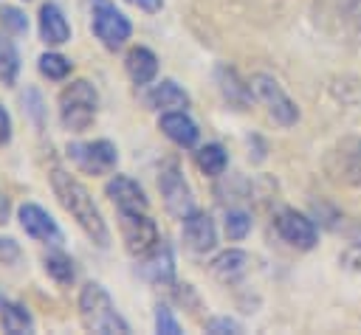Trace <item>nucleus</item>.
I'll use <instances>...</instances> for the list:
<instances>
[{
	"instance_id": "13",
	"label": "nucleus",
	"mask_w": 361,
	"mask_h": 335,
	"mask_svg": "<svg viewBox=\"0 0 361 335\" xmlns=\"http://www.w3.org/2000/svg\"><path fill=\"white\" fill-rule=\"evenodd\" d=\"M104 194L110 197V203L118 211H147L149 208V197L144 194V189L127 177V175H113L104 183Z\"/></svg>"
},
{
	"instance_id": "29",
	"label": "nucleus",
	"mask_w": 361,
	"mask_h": 335,
	"mask_svg": "<svg viewBox=\"0 0 361 335\" xmlns=\"http://www.w3.org/2000/svg\"><path fill=\"white\" fill-rule=\"evenodd\" d=\"M20 259V245L11 236H0V265H14Z\"/></svg>"
},
{
	"instance_id": "10",
	"label": "nucleus",
	"mask_w": 361,
	"mask_h": 335,
	"mask_svg": "<svg viewBox=\"0 0 361 335\" xmlns=\"http://www.w3.org/2000/svg\"><path fill=\"white\" fill-rule=\"evenodd\" d=\"M274 228H276V234H279L288 245H293V248H299V251H310V248H316V242H319V231H316L313 220L305 217V214L296 211V208H282V211H276V214H274Z\"/></svg>"
},
{
	"instance_id": "19",
	"label": "nucleus",
	"mask_w": 361,
	"mask_h": 335,
	"mask_svg": "<svg viewBox=\"0 0 361 335\" xmlns=\"http://www.w3.org/2000/svg\"><path fill=\"white\" fill-rule=\"evenodd\" d=\"M124 70L127 76L135 82V84H149L155 76H158V56L144 48V45H135L127 51L124 56Z\"/></svg>"
},
{
	"instance_id": "16",
	"label": "nucleus",
	"mask_w": 361,
	"mask_h": 335,
	"mask_svg": "<svg viewBox=\"0 0 361 335\" xmlns=\"http://www.w3.org/2000/svg\"><path fill=\"white\" fill-rule=\"evenodd\" d=\"M39 37L45 45H65L71 39V23L65 20L62 8L51 0L39 6Z\"/></svg>"
},
{
	"instance_id": "24",
	"label": "nucleus",
	"mask_w": 361,
	"mask_h": 335,
	"mask_svg": "<svg viewBox=\"0 0 361 335\" xmlns=\"http://www.w3.org/2000/svg\"><path fill=\"white\" fill-rule=\"evenodd\" d=\"M17 73H20V53L14 42L6 34H0V82L11 87L17 82Z\"/></svg>"
},
{
	"instance_id": "33",
	"label": "nucleus",
	"mask_w": 361,
	"mask_h": 335,
	"mask_svg": "<svg viewBox=\"0 0 361 335\" xmlns=\"http://www.w3.org/2000/svg\"><path fill=\"white\" fill-rule=\"evenodd\" d=\"M350 23H353V31L361 37V0L350 3Z\"/></svg>"
},
{
	"instance_id": "17",
	"label": "nucleus",
	"mask_w": 361,
	"mask_h": 335,
	"mask_svg": "<svg viewBox=\"0 0 361 335\" xmlns=\"http://www.w3.org/2000/svg\"><path fill=\"white\" fill-rule=\"evenodd\" d=\"M144 101H147V107H152V110H158V113H166V110H180V107H186V104H189V93H186L178 82L161 79L158 84H152V87L147 90Z\"/></svg>"
},
{
	"instance_id": "1",
	"label": "nucleus",
	"mask_w": 361,
	"mask_h": 335,
	"mask_svg": "<svg viewBox=\"0 0 361 335\" xmlns=\"http://www.w3.org/2000/svg\"><path fill=\"white\" fill-rule=\"evenodd\" d=\"M51 189L56 194V200L62 203V208L76 220V225L85 231V236L99 245V248H107L110 245V231H107V222L99 211V206L93 203L90 191L65 169H54L51 172Z\"/></svg>"
},
{
	"instance_id": "34",
	"label": "nucleus",
	"mask_w": 361,
	"mask_h": 335,
	"mask_svg": "<svg viewBox=\"0 0 361 335\" xmlns=\"http://www.w3.org/2000/svg\"><path fill=\"white\" fill-rule=\"evenodd\" d=\"M6 220H8V200L0 194V225H3Z\"/></svg>"
},
{
	"instance_id": "32",
	"label": "nucleus",
	"mask_w": 361,
	"mask_h": 335,
	"mask_svg": "<svg viewBox=\"0 0 361 335\" xmlns=\"http://www.w3.org/2000/svg\"><path fill=\"white\" fill-rule=\"evenodd\" d=\"M127 3H133L138 11H144V14H158L161 8H164V0H127Z\"/></svg>"
},
{
	"instance_id": "7",
	"label": "nucleus",
	"mask_w": 361,
	"mask_h": 335,
	"mask_svg": "<svg viewBox=\"0 0 361 335\" xmlns=\"http://www.w3.org/2000/svg\"><path fill=\"white\" fill-rule=\"evenodd\" d=\"M68 158L73 160V166L85 175H110L118 163V149L113 141L107 138H96V141H73L68 144Z\"/></svg>"
},
{
	"instance_id": "25",
	"label": "nucleus",
	"mask_w": 361,
	"mask_h": 335,
	"mask_svg": "<svg viewBox=\"0 0 361 335\" xmlns=\"http://www.w3.org/2000/svg\"><path fill=\"white\" fill-rule=\"evenodd\" d=\"M71 68H73V62L65 59L62 53L48 51V53L39 56V73H42L45 79H51V82H62V79L71 73Z\"/></svg>"
},
{
	"instance_id": "26",
	"label": "nucleus",
	"mask_w": 361,
	"mask_h": 335,
	"mask_svg": "<svg viewBox=\"0 0 361 335\" xmlns=\"http://www.w3.org/2000/svg\"><path fill=\"white\" fill-rule=\"evenodd\" d=\"M248 231H251V214L243 211V208H231L226 214V234H228V239L240 242V239L248 236Z\"/></svg>"
},
{
	"instance_id": "3",
	"label": "nucleus",
	"mask_w": 361,
	"mask_h": 335,
	"mask_svg": "<svg viewBox=\"0 0 361 335\" xmlns=\"http://www.w3.org/2000/svg\"><path fill=\"white\" fill-rule=\"evenodd\" d=\"M99 113V90L87 79H73L59 93V121L68 132H85Z\"/></svg>"
},
{
	"instance_id": "12",
	"label": "nucleus",
	"mask_w": 361,
	"mask_h": 335,
	"mask_svg": "<svg viewBox=\"0 0 361 335\" xmlns=\"http://www.w3.org/2000/svg\"><path fill=\"white\" fill-rule=\"evenodd\" d=\"M180 222H183L180 225V234H183V242H186L189 251L206 253V251H212L217 245V228H214V222H212V217L206 211H197L195 208Z\"/></svg>"
},
{
	"instance_id": "28",
	"label": "nucleus",
	"mask_w": 361,
	"mask_h": 335,
	"mask_svg": "<svg viewBox=\"0 0 361 335\" xmlns=\"http://www.w3.org/2000/svg\"><path fill=\"white\" fill-rule=\"evenodd\" d=\"M155 332L180 335V324H178V318L172 315V310H169L166 304H158V307H155Z\"/></svg>"
},
{
	"instance_id": "9",
	"label": "nucleus",
	"mask_w": 361,
	"mask_h": 335,
	"mask_svg": "<svg viewBox=\"0 0 361 335\" xmlns=\"http://www.w3.org/2000/svg\"><path fill=\"white\" fill-rule=\"evenodd\" d=\"M118 220H121V239L127 253L141 259L161 242V231L147 211H118Z\"/></svg>"
},
{
	"instance_id": "18",
	"label": "nucleus",
	"mask_w": 361,
	"mask_h": 335,
	"mask_svg": "<svg viewBox=\"0 0 361 335\" xmlns=\"http://www.w3.org/2000/svg\"><path fill=\"white\" fill-rule=\"evenodd\" d=\"M214 76H217L220 93L226 96L228 104H234V107L243 110V107H248V101H254V87H251V82L245 84L234 68H228V65H217V68H214Z\"/></svg>"
},
{
	"instance_id": "8",
	"label": "nucleus",
	"mask_w": 361,
	"mask_h": 335,
	"mask_svg": "<svg viewBox=\"0 0 361 335\" xmlns=\"http://www.w3.org/2000/svg\"><path fill=\"white\" fill-rule=\"evenodd\" d=\"M158 191H161V197H164L166 211H169L175 220H183L189 211H195L192 186H189V180L183 177V172H180V166H178L175 160L161 163V169H158Z\"/></svg>"
},
{
	"instance_id": "14",
	"label": "nucleus",
	"mask_w": 361,
	"mask_h": 335,
	"mask_svg": "<svg viewBox=\"0 0 361 335\" xmlns=\"http://www.w3.org/2000/svg\"><path fill=\"white\" fill-rule=\"evenodd\" d=\"M138 270L152 284H172V279H175V256H172V248L161 239L147 256H141Z\"/></svg>"
},
{
	"instance_id": "31",
	"label": "nucleus",
	"mask_w": 361,
	"mask_h": 335,
	"mask_svg": "<svg viewBox=\"0 0 361 335\" xmlns=\"http://www.w3.org/2000/svg\"><path fill=\"white\" fill-rule=\"evenodd\" d=\"M11 141V115L6 113V107H0V146H6Z\"/></svg>"
},
{
	"instance_id": "5",
	"label": "nucleus",
	"mask_w": 361,
	"mask_h": 335,
	"mask_svg": "<svg viewBox=\"0 0 361 335\" xmlns=\"http://www.w3.org/2000/svg\"><path fill=\"white\" fill-rule=\"evenodd\" d=\"M90 28L107 51H118L133 34V23L110 0H90Z\"/></svg>"
},
{
	"instance_id": "22",
	"label": "nucleus",
	"mask_w": 361,
	"mask_h": 335,
	"mask_svg": "<svg viewBox=\"0 0 361 335\" xmlns=\"http://www.w3.org/2000/svg\"><path fill=\"white\" fill-rule=\"evenodd\" d=\"M195 160H197V169H200L203 175H209V177L223 175L226 166H228V155H226V149H223L220 144H203V146L195 152Z\"/></svg>"
},
{
	"instance_id": "21",
	"label": "nucleus",
	"mask_w": 361,
	"mask_h": 335,
	"mask_svg": "<svg viewBox=\"0 0 361 335\" xmlns=\"http://www.w3.org/2000/svg\"><path fill=\"white\" fill-rule=\"evenodd\" d=\"M0 324L8 335H25V332H34V318L31 312L23 307V304H14V301H0Z\"/></svg>"
},
{
	"instance_id": "11",
	"label": "nucleus",
	"mask_w": 361,
	"mask_h": 335,
	"mask_svg": "<svg viewBox=\"0 0 361 335\" xmlns=\"http://www.w3.org/2000/svg\"><path fill=\"white\" fill-rule=\"evenodd\" d=\"M17 220H20V228L37 239V242H45V245H59L62 242V231L56 225V220L37 203H23L17 208Z\"/></svg>"
},
{
	"instance_id": "2",
	"label": "nucleus",
	"mask_w": 361,
	"mask_h": 335,
	"mask_svg": "<svg viewBox=\"0 0 361 335\" xmlns=\"http://www.w3.org/2000/svg\"><path fill=\"white\" fill-rule=\"evenodd\" d=\"M79 321L87 332L99 335H127L130 324L118 312L116 301L99 282H87L79 290Z\"/></svg>"
},
{
	"instance_id": "30",
	"label": "nucleus",
	"mask_w": 361,
	"mask_h": 335,
	"mask_svg": "<svg viewBox=\"0 0 361 335\" xmlns=\"http://www.w3.org/2000/svg\"><path fill=\"white\" fill-rule=\"evenodd\" d=\"M206 332H243V327L234 318H212L206 321Z\"/></svg>"
},
{
	"instance_id": "4",
	"label": "nucleus",
	"mask_w": 361,
	"mask_h": 335,
	"mask_svg": "<svg viewBox=\"0 0 361 335\" xmlns=\"http://www.w3.org/2000/svg\"><path fill=\"white\" fill-rule=\"evenodd\" d=\"M324 172L338 186L361 189V135L341 138L324 155Z\"/></svg>"
},
{
	"instance_id": "27",
	"label": "nucleus",
	"mask_w": 361,
	"mask_h": 335,
	"mask_svg": "<svg viewBox=\"0 0 361 335\" xmlns=\"http://www.w3.org/2000/svg\"><path fill=\"white\" fill-rule=\"evenodd\" d=\"M0 28L3 31H11V34H25L28 31V20L20 8L14 6H3L0 8Z\"/></svg>"
},
{
	"instance_id": "15",
	"label": "nucleus",
	"mask_w": 361,
	"mask_h": 335,
	"mask_svg": "<svg viewBox=\"0 0 361 335\" xmlns=\"http://www.w3.org/2000/svg\"><path fill=\"white\" fill-rule=\"evenodd\" d=\"M158 127H161V132H164L172 144L183 146V149L195 146V144H197V135H200V132H197V124L192 121V115H189L186 110H166V113H161Z\"/></svg>"
},
{
	"instance_id": "6",
	"label": "nucleus",
	"mask_w": 361,
	"mask_h": 335,
	"mask_svg": "<svg viewBox=\"0 0 361 335\" xmlns=\"http://www.w3.org/2000/svg\"><path fill=\"white\" fill-rule=\"evenodd\" d=\"M251 87H254V96L265 104L268 115L279 124V127H293L299 121V104L288 96V90L271 76V73H257L251 79Z\"/></svg>"
},
{
	"instance_id": "23",
	"label": "nucleus",
	"mask_w": 361,
	"mask_h": 335,
	"mask_svg": "<svg viewBox=\"0 0 361 335\" xmlns=\"http://www.w3.org/2000/svg\"><path fill=\"white\" fill-rule=\"evenodd\" d=\"M42 265H45V273H48L56 284H62V287L73 284V279H76V267H73V259H71L68 253H62V251H51V253L42 259Z\"/></svg>"
},
{
	"instance_id": "20",
	"label": "nucleus",
	"mask_w": 361,
	"mask_h": 335,
	"mask_svg": "<svg viewBox=\"0 0 361 335\" xmlns=\"http://www.w3.org/2000/svg\"><path fill=\"white\" fill-rule=\"evenodd\" d=\"M209 270H212L220 282H237V279L248 270V253H245V251H237V248H228V251L217 253V256L209 262Z\"/></svg>"
}]
</instances>
